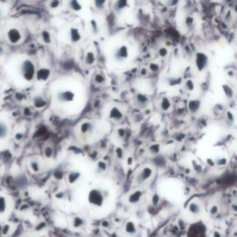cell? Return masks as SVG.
<instances>
[{
	"label": "cell",
	"instance_id": "6da1fadb",
	"mask_svg": "<svg viewBox=\"0 0 237 237\" xmlns=\"http://www.w3.org/2000/svg\"><path fill=\"white\" fill-rule=\"evenodd\" d=\"M89 201L91 202L92 204H95L100 203V202H102V196H101L99 193H98L96 191H92L89 196Z\"/></svg>",
	"mask_w": 237,
	"mask_h": 237
},
{
	"label": "cell",
	"instance_id": "7a4b0ae2",
	"mask_svg": "<svg viewBox=\"0 0 237 237\" xmlns=\"http://www.w3.org/2000/svg\"><path fill=\"white\" fill-rule=\"evenodd\" d=\"M7 202L5 197L0 196V215L4 213L6 211Z\"/></svg>",
	"mask_w": 237,
	"mask_h": 237
},
{
	"label": "cell",
	"instance_id": "3957f363",
	"mask_svg": "<svg viewBox=\"0 0 237 237\" xmlns=\"http://www.w3.org/2000/svg\"><path fill=\"white\" fill-rule=\"evenodd\" d=\"M79 177V173L76 172H72L68 176V181L70 183H73L77 180Z\"/></svg>",
	"mask_w": 237,
	"mask_h": 237
},
{
	"label": "cell",
	"instance_id": "277c9868",
	"mask_svg": "<svg viewBox=\"0 0 237 237\" xmlns=\"http://www.w3.org/2000/svg\"><path fill=\"white\" fill-rule=\"evenodd\" d=\"M30 168L32 170V171L34 173H38L40 171V166L39 163L37 161H32L30 163Z\"/></svg>",
	"mask_w": 237,
	"mask_h": 237
},
{
	"label": "cell",
	"instance_id": "5b68a950",
	"mask_svg": "<svg viewBox=\"0 0 237 237\" xmlns=\"http://www.w3.org/2000/svg\"><path fill=\"white\" fill-rule=\"evenodd\" d=\"M84 225V221L83 219H81V218L79 217H76L74 218L73 220V226L74 227H80L81 226H83Z\"/></svg>",
	"mask_w": 237,
	"mask_h": 237
},
{
	"label": "cell",
	"instance_id": "8992f818",
	"mask_svg": "<svg viewBox=\"0 0 237 237\" xmlns=\"http://www.w3.org/2000/svg\"><path fill=\"white\" fill-rule=\"evenodd\" d=\"M10 229H11V227L9 225H4V227H2V229H1V234L4 236H6V235H7L9 234V232H10Z\"/></svg>",
	"mask_w": 237,
	"mask_h": 237
},
{
	"label": "cell",
	"instance_id": "52a82bcc",
	"mask_svg": "<svg viewBox=\"0 0 237 237\" xmlns=\"http://www.w3.org/2000/svg\"><path fill=\"white\" fill-rule=\"evenodd\" d=\"M45 156L47 158H50L52 156V150L51 148H47L45 151Z\"/></svg>",
	"mask_w": 237,
	"mask_h": 237
},
{
	"label": "cell",
	"instance_id": "ba28073f",
	"mask_svg": "<svg viewBox=\"0 0 237 237\" xmlns=\"http://www.w3.org/2000/svg\"><path fill=\"white\" fill-rule=\"evenodd\" d=\"M56 197L59 199L64 198L65 197V193L64 192H59L56 195Z\"/></svg>",
	"mask_w": 237,
	"mask_h": 237
},
{
	"label": "cell",
	"instance_id": "9c48e42d",
	"mask_svg": "<svg viewBox=\"0 0 237 237\" xmlns=\"http://www.w3.org/2000/svg\"><path fill=\"white\" fill-rule=\"evenodd\" d=\"M68 96L70 97H74V94H72V93L71 95H69ZM65 98H66V101H68V97H62V98H60V100H59V102H60V101L61 102V101H62L63 99H65Z\"/></svg>",
	"mask_w": 237,
	"mask_h": 237
},
{
	"label": "cell",
	"instance_id": "30bf717a",
	"mask_svg": "<svg viewBox=\"0 0 237 237\" xmlns=\"http://www.w3.org/2000/svg\"><path fill=\"white\" fill-rule=\"evenodd\" d=\"M29 237H31V236H29Z\"/></svg>",
	"mask_w": 237,
	"mask_h": 237
}]
</instances>
